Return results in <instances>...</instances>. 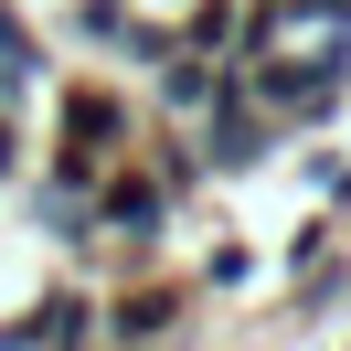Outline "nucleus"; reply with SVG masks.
Listing matches in <instances>:
<instances>
[{"label": "nucleus", "instance_id": "1", "mask_svg": "<svg viewBox=\"0 0 351 351\" xmlns=\"http://www.w3.org/2000/svg\"><path fill=\"white\" fill-rule=\"evenodd\" d=\"M117 138H128V107L75 86L64 96V181H96V160H117Z\"/></svg>", "mask_w": 351, "mask_h": 351}, {"label": "nucleus", "instance_id": "2", "mask_svg": "<svg viewBox=\"0 0 351 351\" xmlns=\"http://www.w3.org/2000/svg\"><path fill=\"white\" fill-rule=\"evenodd\" d=\"M202 149H213L223 171L266 160V128H256V96H245V86H223V107H213V138H202Z\"/></svg>", "mask_w": 351, "mask_h": 351}, {"label": "nucleus", "instance_id": "3", "mask_svg": "<svg viewBox=\"0 0 351 351\" xmlns=\"http://www.w3.org/2000/svg\"><path fill=\"white\" fill-rule=\"evenodd\" d=\"M223 86H234V75H213L202 53H171V64H160V96H171V117H213V107H223Z\"/></svg>", "mask_w": 351, "mask_h": 351}, {"label": "nucleus", "instance_id": "4", "mask_svg": "<svg viewBox=\"0 0 351 351\" xmlns=\"http://www.w3.org/2000/svg\"><path fill=\"white\" fill-rule=\"evenodd\" d=\"M96 213L138 234V223H160V192H149V181H107V202H96Z\"/></svg>", "mask_w": 351, "mask_h": 351}, {"label": "nucleus", "instance_id": "5", "mask_svg": "<svg viewBox=\"0 0 351 351\" xmlns=\"http://www.w3.org/2000/svg\"><path fill=\"white\" fill-rule=\"evenodd\" d=\"M213 43H234V0H202L192 11V53H213Z\"/></svg>", "mask_w": 351, "mask_h": 351}, {"label": "nucleus", "instance_id": "6", "mask_svg": "<svg viewBox=\"0 0 351 351\" xmlns=\"http://www.w3.org/2000/svg\"><path fill=\"white\" fill-rule=\"evenodd\" d=\"M0 64H11V75H32V32L11 22V11H0Z\"/></svg>", "mask_w": 351, "mask_h": 351}, {"label": "nucleus", "instance_id": "7", "mask_svg": "<svg viewBox=\"0 0 351 351\" xmlns=\"http://www.w3.org/2000/svg\"><path fill=\"white\" fill-rule=\"evenodd\" d=\"M11 160H22V138H11V128H0V171H11Z\"/></svg>", "mask_w": 351, "mask_h": 351}, {"label": "nucleus", "instance_id": "8", "mask_svg": "<svg viewBox=\"0 0 351 351\" xmlns=\"http://www.w3.org/2000/svg\"><path fill=\"white\" fill-rule=\"evenodd\" d=\"M330 22H341V32H351V0H330Z\"/></svg>", "mask_w": 351, "mask_h": 351}]
</instances>
